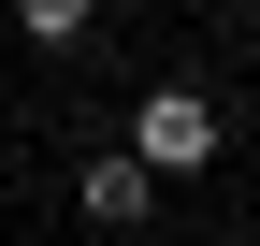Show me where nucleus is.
<instances>
[{
	"label": "nucleus",
	"mask_w": 260,
	"mask_h": 246,
	"mask_svg": "<svg viewBox=\"0 0 260 246\" xmlns=\"http://www.w3.org/2000/svg\"><path fill=\"white\" fill-rule=\"evenodd\" d=\"M130 160L145 174H203L217 160V102L203 87H145V102H130Z\"/></svg>",
	"instance_id": "f257e3e1"
},
{
	"label": "nucleus",
	"mask_w": 260,
	"mask_h": 246,
	"mask_svg": "<svg viewBox=\"0 0 260 246\" xmlns=\"http://www.w3.org/2000/svg\"><path fill=\"white\" fill-rule=\"evenodd\" d=\"M87 218H102V232H145V218H159V174L130 160V145H116V160H87Z\"/></svg>",
	"instance_id": "f03ea898"
},
{
	"label": "nucleus",
	"mask_w": 260,
	"mask_h": 246,
	"mask_svg": "<svg viewBox=\"0 0 260 246\" xmlns=\"http://www.w3.org/2000/svg\"><path fill=\"white\" fill-rule=\"evenodd\" d=\"M87 15H102V0H15V29H29V44H87Z\"/></svg>",
	"instance_id": "7ed1b4c3"
}]
</instances>
